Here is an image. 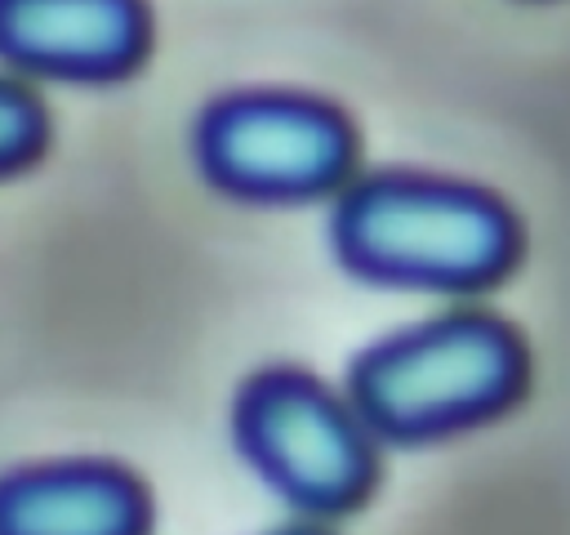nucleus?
<instances>
[{
  "label": "nucleus",
  "instance_id": "1",
  "mask_svg": "<svg viewBox=\"0 0 570 535\" xmlns=\"http://www.w3.org/2000/svg\"><path fill=\"white\" fill-rule=\"evenodd\" d=\"M330 236L356 276L419 290H476L517 254V223L494 196L428 174L352 183Z\"/></svg>",
  "mask_w": 570,
  "mask_h": 535
},
{
  "label": "nucleus",
  "instance_id": "2",
  "mask_svg": "<svg viewBox=\"0 0 570 535\" xmlns=\"http://www.w3.org/2000/svg\"><path fill=\"white\" fill-rule=\"evenodd\" d=\"M521 383L525 348L512 325L445 312L365 348L347 374V406L374 437L428 441L508 410Z\"/></svg>",
  "mask_w": 570,
  "mask_h": 535
},
{
  "label": "nucleus",
  "instance_id": "3",
  "mask_svg": "<svg viewBox=\"0 0 570 535\" xmlns=\"http://www.w3.org/2000/svg\"><path fill=\"white\" fill-rule=\"evenodd\" d=\"M236 441L298 513L334 517L370 490V432L347 401L303 370H263L236 397Z\"/></svg>",
  "mask_w": 570,
  "mask_h": 535
},
{
  "label": "nucleus",
  "instance_id": "4",
  "mask_svg": "<svg viewBox=\"0 0 570 535\" xmlns=\"http://www.w3.org/2000/svg\"><path fill=\"white\" fill-rule=\"evenodd\" d=\"M209 183L245 201H307L334 192L356 156L343 111L303 94H232L196 125Z\"/></svg>",
  "mask_w": 570,
  "mask_h": 535
},
{
  "label": "nucleus",
  "instance_id": "5",
  "mask_svg": "<svg viewBox=\"0 0 570 535\" xmlns=\"http://www.w3.org/2000/svg\"><path fill=\"white\" fill-rule=\"evenodd\" d=\"M138 0H0V54L49 76H116L142 54Z\"/></svg>",
  "mask_w": 570,
  "mask_h": 535
},
{
  "label": "nucleus",
  "instance_id": "6",
  "mask_svg": "<svg viewBox=\"0 0 570 535\" xmlns=\"http://www.w3.org/2000/svg\"><path fill=\"white\" fill-rule=\"evenodd\" d=\"M138 481L107 464H45L0 481V535H142Z\"/></svg>",
  "mask_w": 570,
  "mask_h": 535
},
{
  "label": "nucleus",
  "instance_id": "7",
  "mask_svg": "<svg viewBox=\"0 0 570 535\" xmlns=\"http://www.w3.org/2000/svg\"><path fill=\"white\" fill-rule=\"evenodd\" d=\"M45 134V116L31 94L18 85H0V169L27 160Z\"/></svg>",
  "mask_w": 570,
  "mask_h": 535
},
{
  "label": "nucleus",
  "instance_id": "8",
  "mask_svg": "<svg viewBox=\"0 0 570 535\" xmlns=\"http://www.w3.org/2000/svg\"><path fill=\"white\" fill-rule=\"evenodd\" d=\"M272 535H325L321 526H289V531H272Z\"/></svg>",
  "mask_w": 570,
  "mask_h": 535
}]
</instances>
